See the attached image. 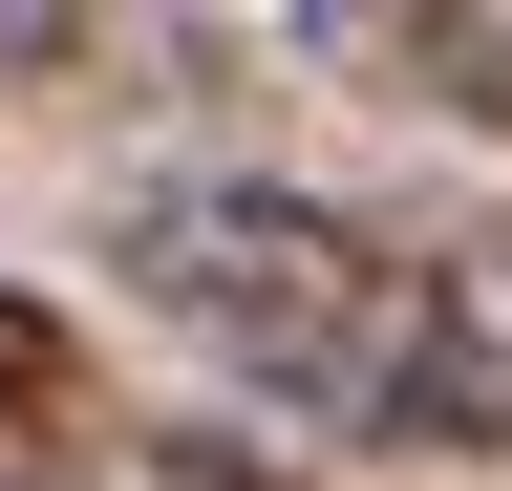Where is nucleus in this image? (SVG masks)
Returning a JSON list of instances; mask_svg holds the SVG:
<instances>
[{
  "label": "nucleus",
  "mask_w": 512,
  "mask_h": 491,
  "mask_svg": "<svg viewBox=\"0 0 512 491\" xmlns=\"http://www.w3.org/2000/svg\"><path fill=\"white\" fill-rule=\"evenodd\" d=\"M107 278L150 299L192 363H235L256 406H320L363 449H470V385H448V299L406 257V214H342L256 150L128 171L107 193Z\"/></svg>",
  "instance_id": "obj_1"
},
{
  "label": "nucleus",
  "mask_w": 512,
  "mask_h": 491,
  "mask_svg": "<svg viewBox=\"0 0 512 491\" xmlns=\"http://www.w3.org/2000/svg\"><path fill=\"white\" fill-rule=\"evenodd\" d=\"M342 107H406V129H491L512 150V0H256Z\"/></svg>",
  "instance_id": "obj_2"
},
{
  "label": "nucleus",
  "mask_w": 512,
  "mask_h": 491,
  "mask_svg": "<svg viewBox=\"0 0 512 491\" xmlns=\"http://www.w3.org/2000/svg\"><path fill=\"white\" fill-rule=\"evenodd\" d=\"M107 427H128V406H107L86 321L0 278V491H107Z\"/></svg>",
  "instance_id": "obj_3"
},
{
  "label": "nucleus",
  "mask_w": 512,
  "mask_h": 491,
  "mask_svg": "<svg viewBox=\"0 0 512 491\" xmlns=\"http://www.w3.org/2000/svg\"><path fill=\"white\" fill-rule=\"evenodd\" d=\"M406 257L448 299V385H470V449H512V214H406Z\"/></svg>",
  "instance_id": "obj_4"
},
{
  "label": "nucleus",
  "mask_w": 512,
  "mask_h": 491,
  "mask_svg": "<svg viewBox=\"0 0 512 491\" xmlns=\"http://www.w3.org/2000/svg\"><path fill=\"white\" fill-rule=\"evenodd\" d=\"M150 491H320V470H278L256 427H150Z\"/></svg>",
  "instance_id": "obj_5"
}]
</instances>
